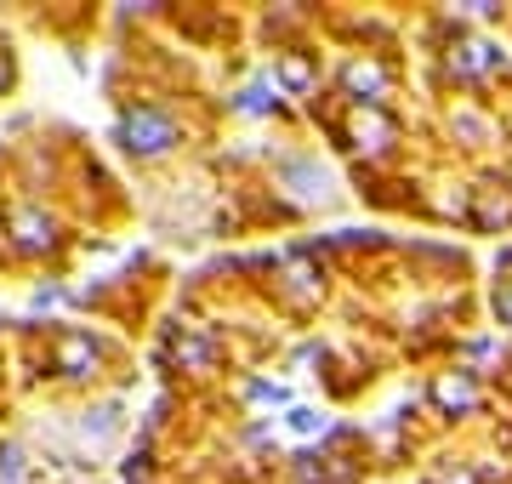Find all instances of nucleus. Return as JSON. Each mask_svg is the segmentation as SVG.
<instances>
[{
    "mask_svg": "<svg viewBox=\"0 0 512 484\" xmlns=\"http://www.w3.org/2000/svg\"><path fill=\"white\" fill-rule=\"evenodd\" d=\"M126 137H131V149H143V154H160L165 143H171V126H165L160 114H131L126 120Z\"/></svg>",
    "mask_w": 512,
    "mask_h": 484,
    "instance_id": "f257e3e1",
    "label": "nucleus"
},
{
    "mask_svg": "<svg viewBox=\"0 0 512 484\" xmlns=\"http://www.w3.org/2000/svg\"><path fill=\"white\" fill-rule=\"evenodd\" d=\"M501 319H507V325H512V291H507V297H501Z\"/></svg>",
    "mask_w": 512,
    "mask_h": 484,
    "instance_id": "f03ea898",
    "label": "nucleus"
}]
</instances>
